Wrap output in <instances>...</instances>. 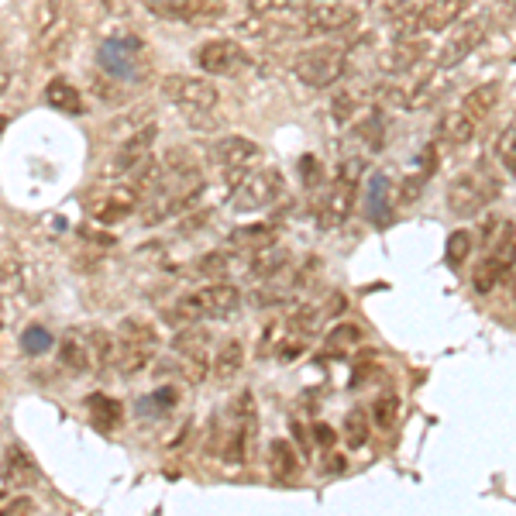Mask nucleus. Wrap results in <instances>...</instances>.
<instances>
[{"instance_id": "obj_28", "label": "nucleus", "mask_w": 516, "mask_h": 516, "mask_svg": "<svg viewBox=\"0 0 516 516\" xmlns=\"http://www.w3.org/2000/svg\"><path fill=\"white\" fill-rule=\"evenodd\" d=\"M45 104L62 114H83V97L69 80H52L45 86Z\"/></svg>"}, {"instance_id": "obj_3", "label": "nucleus", "mask_w": 516, "mask_h": 516, "mask_svg": "<svg viewBox=\"0 0 516 516\" xmlns=\"http://www.w3.org/2000/svg\"><path fill=\"white\" fill-rule=\"evenodd\" d=\"M142 200H145L142 183L107 176L104 183H97V190L86 197V214H90L97 224H121L124 217L142 210Z\"/></svg>"}, {"instance_id": "obj_27", "label": "nucleus", "mask_w": 516, "mask_h": 516, "mask_svg": "<svg viewBox=\"0 0 516 516\" xmlns=\"http://www.w3.org/2000/svg\"><path fill=\"white\" fill-rule=\"evenodd\" d=\"M296 472H300V458H296V448L283 437H276V441L269 444V475L279 482H289L296 479Z\"/></svg>"}, {"instance_id": "obj_7", "label": "nucleus", "mask_w": 516, "mask_h": 516, "mask_svg": "<svg viewBox=\"0 0 516 516\" xmlns=\"http://www.w3.org/2000/svg\"><path fill=\"white\" fill-rule=\"evenodd\" d=\"M344 69H348V49L338 42L310 45V49L296 52V59H293V76L300 83L314 86V90L334 86L344 76Z\"/></svg>"}, {"instance_id": "obj_18", "label": "nucleus", "mask_w": 516, "mask_h": 516, "mask_svg": "<svg viewBox=\"0 0 516 516\" xmlns=\"http://www.w3.org/2000/svg\"><path fill=\"white\" fill-rule=\"evenodd\" d=\"M375 14L393 28V38H417L420 7L413 0H375Z\"/></svg>"}, {"instance_id": "obj_36", "label": "nucleus", "mask_w": 516, "mask_h": 516, "mask_svg": "<svg viewBox=\"0 0 516 516\" xmlns=\"http://www.w3.org/2000/svg\"><path fill=\"white\" fill-rule=\"evenodd\" d=\"M193 269H197L200 276H207V279H224V272H228V255H221V252L200 255V262L193 265Z\"/></svg>"}, {"instance_id": "obj_43", "label": "nucleus", "mask_w": 516, "mask_h": 516, "mask_svg": "<svg viewBox=\"0 0 516 516\" xmlns=\"http://www.w3.org/2000/svg\"><path fill=\"white\" fill-rule=\"evenodd\" d=\"M7 121H11V117H4V114H0V135H4V131H7Z\"/></svg>"}, {"instance_id": "obj_8", "label": "nucleus", "mask_w": 516, "mask_h": 516, "mask_svg": "<svg viewBox=\"0 0 516 516\" xmlns=\"http://www.w3.org/2000/svg\"><path fill=\"white\" fill-rule=\"evenodd\" d=\"M286 193V179L276 166H262L255 172H248L238 186L231 190V207L238 214H258V210L272 207L279 197Z\"/></svg>"}, {"instance_id": "obj_25", "label": "nucleus", "mask_w": 516, "mask_h": 516, "mask_svg": "<svg viewBox=\"0 0 516 516\" xmlns=\"http://www.w3.org/2000/svg\"><path fill=\"white\" fill-rule=\"evenodd\" d=\"M86 413H90V424L104 430V434H114V430L124 424V406L117 403L114 396H104V393L86 396Z\"/></svg>"}, {"instance_id": "obj_14", "label": "nucleus", "mask_w": 516, "mask_h": 516, "mask_svg": "<svg viewBox=\"0 0 516 516\" xmlns=\"http://www.w3.org/2000/svg\"><path fill=\"white\" fill-rule=\"evenodd\" d=\"M513 272H516V234L510 231L492 248H486V258L475 265V272H472L475 293H492V289L503 283V279H510Z\"/></svg>"}, {"instance_id": "obj_16", "label": "nucleus", "mask_w": 516, "mask_h": 516, "mask_svg": "<svg viewBox=\"0 0 516 516\" xmlns=\"http://www.w3.org/2000/svg\"><path fill=\"white\" fill-rule=\"evenodd\" d=\"M430 45L424 38H393L389 49L379 52V69L382 73H406V69L420 66L427 59Z\"/></svg>"}, {"instance_id": "obj_26", "label": "nucleus", "mask_w": 516, "mask_h": 516, "mask_svg": "<svg viewBox=\"0 0 516 516\" xmlns=\"http://www.w3.org/2000/svg\"><path fill=\"white\" fill-rule=\"evenodd\" d=\"M444 90H448V76H444V69H434L424 83L413 86V93H406L403 104L410 107V111H424V107L437 104V100L444 97Z\"/></svg>"}, {"instance_id": "obj_9", "label": "nucleus", "mask_w": 516, "mask_h": 516, "mask_svg": "<svg viewBox=\"0 0 516 516\" xmlns=\"http://www.w3.org/2000/svg\"><path fill=\"white\" fill-rule=\"evenodd\" d=\"M365 162L362 159H344L338 166V176H334L331 190L324 197V207H320V224L324 228H338L351 217L358 200V179H362Z\"/></svg>"}, {"instance_id": "obj_19", "label": "nucleus", "mask_w": 516, "mask_h": 516, "mask_svg": "<svg viewBox=\"0 0 516 516\" xmlns=\"http://www.w3.org/2000/svg\"><path fill=\"white\" fill-rule=\"evenodd\" d=\"M468 7V0H427L420 7V31H448L461 21V11Z\"/></svg>"}, {"instance_id": "obj_6", "label": "nucleus", "mask_w": 516, "mask_h": 516, "mask_svg": "<svg viewBox=\"0 0 516 516\" xmlns=\"http://www.w3.org/2000/svg\"><path fill=\"white\" fill-rule=\"evenodd\" d=\"M114 338H117L114 365L121 369V375H138L152 365V355L155 348H159V331H155L148 320H138V317L121 320Z\"/></svg>"}, {"instance_id": "obj_13", "label": "nucleus", "mask_w": 516, "mask_h": 516, "mask_svg": "<svg viewBox=\"0 0 516 516\" xmlns=\"http://www.w3.org/2000/svg\"><path fill=\"white\" fill-rule=\"evenodd\" d=\"M489 28H492L489 14H472V18L461 21V25L451 31L448 42H444V49L437 52V69L448 73V69L461 66V62H465L489 38Z\"/></svg>"}, {"instance_id": "obj_29", "label": "nucleus", "mask_w": 516, "mask_h": 516, "mask_svg": "<svg viewBox=\"0 0 516 516\" xmlns=\"http://www.w3.org/2000/svg\"><path fill=\"white\" fill-rule=\"evenodd\" d=\"M231 245L241 252H262V248L276 245V228L272 224H248V228L231 231Z\"/></svg>"}, {"instance_id": "obj_40", "label": "nucleus", "mask_w": 516, "mask_h": 516, "mask_svg": "<svg viewBox=\"0 0 516 516\" xmlns=\"http://www.w3.org/2000/svg\"><path fill=\"white\" fill-rule=\"evenodd\" d=\"M516 18V0H496L489 11V21H496V25H506V21Z\"/></svg>"}, {"instance_id": "obj_37", "label": "nucleus", "mask_w": 516, "mask_h": 516, "mask_svg": "<svg viewBox=\"0 0 516 516\" xmlns=\"http://www.w3.org/2000/svg\"><path fill=\"white\" fill-rule=\"evenodd\" d=\"M52 348V334L45 327H28L25 331V351L28 355H42V351Z\"/></svg>"}, {"instance_id": "obj_2", "label": "nucleus", "mask_w": 516, "mask_h": 516, "mask_svg": "<svg viewBox=\"0 0 516 516\" xmlns=\"http://www.w3.org/2000/svg\"><path fill=\"white\" fill-rule=\"evenodd\" d=\"M238 307H241V289L228 283V279H210V283L179 296L166 310V320L176 327L183 324L190 327V324H200V320H224Z\"/></svg>"}, {"instance_id": "obj_41", "label": "nucleus", "mask_w": 516, "mask_h": 516, "mask_svg": "<svg viewBox=\"0 0 516 516\" xmlns=\"http://www.w3.org/2000/svg\"><path fill=\"white\" fill-rule=\"evenodd\" d=\"M314 437H317L320 444H324V448H331V444H334V430L324 427V424H314Z\"/></svg>"}, {"instance_id": "obj_17", "label": "nucleus", "mask_w": 516, "mask_h": 516, "mask_svg": "<svg viewBox=\"0 0 516 516\" xmlns=\"http://www.w3.org/2000/svg\"><path fill=\"white\" fill-rule=\"evenodd\" d=\"M479 117L472 111H465V107H455V111H448L437 121V131H434V142L437 145H448V148H461L468 145L475 138V131H479Z\"/></svg>"}, {"instance_id": "obj_34", "label": "nucleus", "mask_w": 516, "mask_h": 516, "mask_svg": "<svg viewBox=\"0 0 516 516\" xmlns=\"http://www.w3.org/2000/svg\"><path fill=\"white\" fill-rule=\"evenodd\" d=\"M396 420H400V396H396V393H382L379 400L372 403V427L393 430Z\"/></svg>"}, {"instance_id": "obj_21", "label": "nucleus", "mask_w": 516, "mask_h": 516, "mask_svg": "<svg viewBox=\"0 0 516 516\" xmlns=\"http://www.w3.org/2000/svg\"><path fill=\"white\" fill-rule=\"evenodd\" d=\"M4 482L7 486H14V489H28V486H35L38 482V465H35V458L28 455V448H21V444H14L11 451H7V458H4Z\"/></svg>"}, {"instance_id": "obj_20", "label": "nucleus", "mask_w": 516, "mask_h": 516, "mask_svg": "<svg viewBox=\"0 0 516 516\" xmlns=\"http://www.w3.org/2000/svg\"><path fill=\"white\" fill-rule=\"evenodd\" d=\"M59 362L66 365L69 372H76V375L93 372V365H97V351H93V341H83V334L69 331L66 338L59 341Z\"/></svg>"}, {"instance_id": "obj_32", "label": "nucleus", "mask_w": 516, "mask_h": 516, "mask_svg": "<svg viewBox=\"0 0 516 516\" xmlns=\"http://www.w3.org/2000/svg\"><path fill=\"white\" fill-rule=\"evenodd\" d=\"M372 437V424H369V413L365 410H351L348 417H344V441H348V448H365Z\"/></svg>"}, {"instance_id": "obj_11", "label": "nucleus", "mask_w": 516, "mask_h": 516, "mask_svg": "<svg viewBox=\"0 0 516 516\" xmlns=\"http://www.w3.org/2000/svg\"><path fill=\"white\" fill-rule=\"evenodd\" d=\"M197 66L207 76L234 80V76L252 69V52L241 42H234V38H210V42H203L197 49Z\"/></svg>"}, {"instance_id": "obj_5", "label": "nucleus", "mask_w": 516, "mask_h": 516, "mask_svg": "<svg viewBox=\"0 0 516 516\" xmlns=\"http://www.w3.org/2000/svg\"><path fill=\"white\" fill-rule=\"evenodd\" d=\"M162 97L169 104H176L186 117H193V124H203V117H210L221 104V90L203 76H186V73H169L159 83Z\"/></svg>"}, {"instance_id": "obj_12", "label": "nucleus", "mask_w": 516, "mask_h": 516, "mask_svg": "<svg viewBox=\"0 0 516 516\" xmlns=\"http://www.w3.org/2000/svg\"><path fill=\"white\" fill-rule=\"evenodd\" d=\"M362 11L355 0H310L303 7V31L310 35H338L358 25Z\"/></svg>"}, {"instance_id": "obj_23", "label": "nucleus", "mask_w": 516, "mask_h": 516, "mask_svg": "<svg viewBox=\"0 0 516 516\" xmlns=\"http://www.w3.org/2000/svg\"><path fill=\"white\" fill-rule=\"evenodd\" d=\"M286 269H293V255H289L283 245L262 248V252H255L252 265H248V272H252V279H258V283H269V279H279Z\"/></svg>"}, {"instance_id": "obj_15", "label": "nucleus", "mask_w": 516, "mask_h": 516, "mask_svg": "<svg viewBox=\"0 0 516 516\" xmlns=\"http://www.w3.org/2000/svg\"><path fill=\"white\" fill-rule=\"evenodd\" d=\"M155 18L166 21H190V25H200V21H217L228 14V0H142Z\"/></svg>"}, {"instance_id": "obj_10", "label": "nucleus", "mask_w": 516, "mask_h": 516, "mask_svg": "<svg viewBox=\"0 0 516 516\" xmlns=\"http://www.w3.org/2000/svg\"><path fill=\"white\" fill-rule=\"evenodd\" d=\"M210 162H214V166L231 179V190H234V186H238L248 172L262 169L265 155H262V148H258V142H252V138L228 135V138H221V142L210 145Z\"/></svg>"}, {"instance_id": "obj_44", "label": "nucleus", "mask_w": 516, "mask_h": 516, "mask_svg": "<svg viewBox=\"0 0 516 516\" xmlns=\"http://www.w3.org/2000/svg\"><path fill=\"white\" fill-rule=\"evenodd\" d=\"M513 307H516V279H513Z\"/></svg>"}, {"instance_id": "obj_33", "label": "nucleus", "mask_w": 516, "mask_h": 516, "mask_svg": "<svg viewBox=\"0 0 516 516\" xmlns=\"http://www.w3.org/2000/svg\"><path fill=\"white\" fill-rule=\"evenodd\" d=\"M358 341H362V327L341 324V327H334V331L324 338V351H327V355H348V351L355 348Z\"/></svg>"}, {"instance_id": "obj_42", "label": "nucleus", "mask_w": 516, "mask_h": 516, "mask_svg": "<svg viewBox=\"0 0 516 516\" xmlns=\"http://www.w3.org/2000/svg\"><path fill=\"white\" fill-rule=\"evenodd\" d=\"M7 86H11V69L0 66V97H4V93H7Z\"/></svg>"}, {"instance_id": "obj_38", "label": "nucleus", "mask_w": 516, "mask_h": 516, "mask_svg": "<svg viewBox=\"0 0 516 516\" xmlns=\"http://www.w3.org/2000/svg\"><path fill=\"white\" fill-rule=\"evenodd\" d=\"M468 248H472V234H468V231H455L448 238V258H451V262H465Z\"/></svg>"}, {"instance_id": "obj_39", "label": "nucleus", "mask_w": 516, "mask_h": 516, "mask_svg": "<svg viewBox=\"0 0 516 516\" xmlns=\"http://www.w3.org/2000/svg\"><path fill=\"white\" fill-rule=\"evenodd\" d=\"M0 516H35V499L28 496H14L0 506Z\"/></svg>"}, {"instance_id": "obj_31", "label": "nucleus", "mask_w": 516, "mask_h": 516, "mask_svg": "<svg viewBox=\"0 0 516 516\" xmlns=\"http://www.w3.org/2000/svg\"><path fill=\"white\" fill-rule=\"evenodd\" d=\"M492 159L503 166V172L516 176V121H510L496 135V142H492Z\"/></svg>"}, {"instance_id": "obj_1", "label": "nucleus", "mask_w": 516, "mask_h": 516, "mask_svg": "<svg viewBox=\"0 0 516 516\" xmlns=\"http://www.w3.org/2000/svg\"><path fill=\"white\" fill-rule=\"evenodd\" d=\"M203 186H207V179H203V166L197 155L183 145L169 148L155 162V172L148 179V190L142 200V224L145 228H155V224L169 221V217L186 214L200 200Z\"/></svg>"}, {"instance_id": "obj_22", "label": "nucleus", "mask_w": 516, "mask_h": 516, "mask_svg": "<svg viewBox=\"0 0 516 516\" xmlns=\"http://www.w3.org/2000/svg\"><path fill=\"white\" fill-rule=\"evenodd\" d=\"M210 344H214V338H210L207 327L190 324L186 331L176 334V341H172V355L190 358V362H200V365H210Z\"/></svg>"}, {"instance_id": "obj_30", "label": "nucleus", "mask_w": 516, "mask_h": 516, "mask_svg": "<svg viewBox=\"0 0 516 516\" xmlns=\"http://www.w3.org/2000/svg\"><path fill=\"white\" fill-rule=\"evenodd\" d=\"M499 90H503V86H499L496 80H492V83H479L472 93H465L461 107H465V111H472L475 117H479V121H486V117L496 111V104H499Z\"/></svg>"}, {"instance_id": "obj_4", "label": "nucleus", "mask_w": 516, "mask_h": 516, "mask_svg": "<svg viewBox=\"0 0 516 516\" xmlns=\"http://www.w3.org/2000/svg\"><path fill=\"white\" fill-rule=\"evenodd\" d=\"M499 197V176L492 172L486 162H479L475 169L458 172L448 183V210L455 217H475Z\"/></svg>"}, {"instance_id": "obj_35", "label": "nucleus", "mask_w": 516, "mask_h": 516, "mask_svg": "<svg viewBox=\"0 0 516 516\" xmlns=\"http://www.w3.org/2000/svg\"><path fill=\"white\" fill-rule=\"evenodd\" d=\"M355 138H362L365 142V152H375V148L382 145V114H369L365 121H355Z\"/></svg>"}, {"instance_id": "obj_24", "label": "nucleus", "mask_w": 516, "mask_h": 516, "mask_svg": "<svg viewBox=\"0 0 516 516\" xmlns=\"http://www.w3.org/2000/svg\"><path fill=\"white\" fill-rule=\"evenodd\" d=\"M241 365H245V344L238 338H224L221 348L210 358V375H214L217 382H231L234 375L241 372Z\"/></svg>"}]
</instances>
